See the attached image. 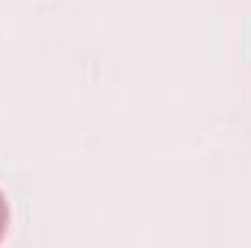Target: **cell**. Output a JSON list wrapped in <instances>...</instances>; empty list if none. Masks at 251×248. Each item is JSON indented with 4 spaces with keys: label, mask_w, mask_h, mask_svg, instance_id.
Instances as JSON below:
<instances>
[{
    "label": "cell",
    "mask_w": 251,
    "mask_h": 248,
    "mask_svg": "<svg viewBox=\"0 0 251 248\" xmlns=\"http://www.w3.org/2000/svg\"><path fill=\"white\" fill-rule=\"evenodd\" d=\"M6 228H9V201H6V196L0 193V243H3V237H6Z\"/></svg>",
    "instance_id": "obj_1"
}]
</instances>
